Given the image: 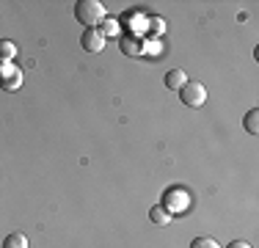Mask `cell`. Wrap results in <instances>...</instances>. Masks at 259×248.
Instances as JSON below:
<instances>
[{"label":"cell","mask_w":259,"mask_h":248,"mask_svg":"<svg viewBox=\"0 0 259 248\" xmlns=\"http://www.w3.org/2000/svg\"><path fill=\"white\" fill-rule=\"evenodd\" d=\"M75 17L80 25H85V30L89 28H97V25H102V20L108 14H105V6L100 0H80L75 6Z\"/></svg>","instance_id":"cell-1"},{"label":"cell","mask_w":259,"mask_h":248,"mask_svg":"<svg viewBox=\"0 0 259 248\" xmlns=\"http://www.w3.org/2000/svg\"><path fill=\"white\" fill-rule=\"evenodd\" d=\"M180 99L188 108H201L207 102V89L199 83V80H188V83L180 89Z\"/></svg>","instance_id":"cell-2"},{"label":"cell","mask_w":259,"mask_h":248,"mask_svg":"<svg viewBox=\"0 0 259 248\" xmlns=\"http://www.w3.org/2000/svg\"><path fill=\"white\" fill-rule=\"evenodd\" d=\"M22 80H25V74H22V69L14 61H11V64H0V89L17 91L22 86Z\"/></svg>","instance_id":"cell-3"},{"label":"cell","mask_w":259,"mask_h":248,"mask_svg":"<svg viewBox=\"0 0 259 248\" xmlns=\"http://www.w3.org/2000/svg\"><path fill=\"white\" fill-rule=\"evenodd\" d=\"M163 207L168 210L171 215H174V213H185V210L190 207V196L185 193V190H180V188H171L168 193H165V201H163Z\"/></svg>","instance_id":"cell-4"},{"label":"cell","mask_w":259,"mask_h":248,"mask_svg":"<svg viewBox=\"0 0 259 248\" xmlns=\"http://www.w3.org/2000/svg\"><path fill=\"white\" fill-rule=\"evenodd\" d=\"M105 42L108 39L100 33V28H89V30H83V36H80V45H83V50H89V53H102Z\"/></svg>","instance_id":"cell-5"},{"label":"cell","mask_w":259,"mask_h":248,"mask_svg":"<svg viewBox=\"0 0 259 248\" xmlns=\"http://www.w3.org/2000/svg\"><path fill=\"white\" fill-rule=\"evenodd\" d=\"M185 83H188V72H182V69H171L165 74V86H168L171 91H180Z\"/></svg>","instance_id":"cell-6"},{"label":"cell","mask_w":259,"mask_h":248,"mask_svg":"<svg viewBox=\"0 0 259 248\" xmlns=\"http://www.w3.org/2000/svg\"><path fill=\"white\" fill-rule=\"evenodd\" d=\"M17 58V45L11 39H0V64H11Z\"/></svg>","instance_id":"cell-7"},{"label":"cell","mask_w":259,"mask_h":248,"mask_svg":"<svg viewBox=\"0 0 259 248\" xmlns=\"http://www.w3.org/2000/svg\"><path fill=\"white\" fill-rule=\"evenodd\" d=\"M3 248H28V237L22 232H11L9 237L3 240Z\"/></svg>","instance_id":"cell-8"},{"label":"cell","mask_w":259,"mask_h":248,"mask_svg":"<svg viewBox=\"0 0 259 248\" xmlns=\"http://www.w3.org/2000/svg\"><path fill=\"white\" fill-rule=\"evenodd\" d=\"M243 127H245V133L248 135H259V110H248V116H245V121H243Z\"/></svg>","instance_id":"cell-9"},{"label":"cell","mask_w":259,"mask_h":248,"mask_svg":"<svg viewBox=\"0 0 259 248\" xmlns=\"http://www.w3.org/2000/svg\"><path fill=\"white\" fill-rule=\"evenodd\" d=\"M149 218L155 221L157 226H168V221H171V213H168L165 207H155V210L149 213Z\"/></svg>","instance_id":"cell-10"},{"label":"cell","mask_w":259,"mask_h":248,"mask_svg":"<svg viewBox=\"0 0 259 248\" xmlns=\"http://www.w3.org/2000/svg\"><path fill=\"white\" fill-rule=\"evenodd\" d=\"M100 33L105 36V39H108V36H119V20H113V17H105Z\"/></svg>","instance_id":"cell-11"},{"label":"cell","mask_w":259,"mask_h":248,"mask_svg":"<svg viewBox=\"0 0 259 248\" xmlns=\"http://www.w3.org/2000/svg\"><path fill=\"white\" fill-rule=\"evenodd\" d=\"M121 53L124 55H141V42L138 39H121Z\"/></svg>","instance_id":"cell-12"},{"label":"cell","mask_w":259,"mask_h":248,"mask_svg":"<svg viewBox=\"0 0 259 248\" xmlns=\"http://www.w3.org/2000/svg\"><path fill=\"white\" fill-rule=\"evenodd\" d=\"M190 248H221V245L215 243L212 237H196L193 243H190Z\"/></svg>","instance_id":"cell-13"},{"label":"cell","mask_w":259,"mask_h":248,"mask_svg":"<svg viewBox=\"0 0 259 248\" xmlns=\"http://www.w3.org/2000/svg\"><path fill=\"white\" fill-rule=\"evenodd\" d=\"M149 28H152V33H165V20H163V17H155V20H152L149 22Z\"/></svg>","instance_id":"cell-14"},{"label":"cell","mask_w":259,"mask_h":248,"mask_svg":"<svg viewBox=\"0 0 259 248\" xmlns=\"http://www.w3.org/2000/svg\"><path fill=\"white\" fill-rule=\"evenodd\" d=\"M226 248H251L248 243H245V240H234V243H229Z\"/></svg>","instance_id":"cell-15"}]
</instances>
